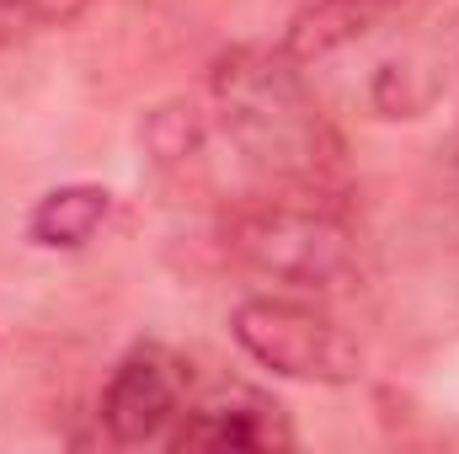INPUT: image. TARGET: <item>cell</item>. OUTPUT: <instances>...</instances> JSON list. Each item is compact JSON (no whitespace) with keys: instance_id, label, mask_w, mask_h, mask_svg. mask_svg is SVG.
<instances>
[{"instance_id":"3957f363","label":"cell","mask_w":459,"mask_h":454,"mask_svg":"<svg viewBox=\"0 0 459 454\" xmlns=\"http://www.w3.org/2000/svg\"><path fill=\"white\" fill-rule=\"evenodd\" d=\"M235 342L273 374L305 385H352L363 374V347L310 294H251L230 316Z\"/></svg>"},{"instance_id":"9c48e42d","label":"cell","mask_w":459,"mask_h":454,"mask_svg":"<svg viewBox=\"0 0 459 454\" xmlns=\"http://www.w3.org/2000/svg\"><path fill=\"white\" fill-rule=\"evenodd\" d=\"M11 32H16V27H5V22H0V43H5V38H11Z\"/></svg>"},{"instance_id":"5b68a950","label":"cell","mask_w":459,"mask_h":454,"mask_svg":"<svg viewBox=\"0 0 459 454\" xmlns=\"http://www.w3.org/2000/svg\"><path fill=\"white\" fill-rule=\"evenodd\" d=\"M182 406H187L182 363L166 347L144 342L117 363L108 390H102V428L117 444H155L177 428Z\"/></svg>"},{"instance_id":"7a4b0ae2","label":"cell","mask_w":459,"mask_h":454,"mask_svg":"<svg viewBox=\"0 0 459 454\" xmlns=\"http://www.w3.org/2000/svg\"><path fill=\"white\" fill-rule=\"evenodd\" d=\"M225 251L251 267L256 278H273L283 294H337L358 273V235L342 220L337 198L299 193V188H267L246 204H235L225 220Z\"/></svg>"},{"instance_id":"8992f818","label":"cell","mask_w":459,"mask_h":454,"mask_svg":"<svg viewBox=\"0 0 459 454\" xmlns=\"http://www.w3.org/2000/svg\"><path fill=\"white\" fill-rule=\"evenodd\" d=\"M401 0H299L289 32H283V48L289 59L299 65H316V59H332L337 48L358 43L363 32H374Z\"/></svg>"},{"instance_id":"277c9868","label":"cell","mask_w":459,"mask_h":454,"mask_svg":"<svg viewBox=\"0 0 459 454\" xmlns=\"http://www.w3.org/2000/svg\"><path fill=\"white\" fill-rule=\"evenodd\" d=\"M294 423L283 412V401H273L256 385H220L204 401L182 406L177 428L166 433V444L177 454H273L294 450Z\"/></svg>"},{"instance_id":"ba28073f","label":"cell","mask_w":459,"mask_h":454,"mask_svg":"<svg viewBox=\"0 0 459 454\" xmlns=\"http://www.w3.org/2000/svg\"><path fill=\"white\" fill-rule=\"evenodd\" d=\"M91 0H0V22L5 27H48V22H70L81 16Z\"/></svg>"},{"instance_id":"52a82bcc","label":"cell","mask_w":459,"mask_h":454,"mask_svg":"<svg viewBox=\"0 0 459 454\" xmlns=\"http://www.w3.org/2000/svg\"><path fill=\"white\" fill-rule=\"evenodd\" d=\"M113 214V193L97 188V182H65V188H48L32 214H27V235L43 246V251H81L97 230L108 225Z\"/></svg>"},{"instance_id":"6da1fadb","label":"cell","mask_w":459,"mask_h":454,"mask_svg":"<svg viewBox=\"0 0 459 454\" xmlns=\"http://www.w3.org/2000/svg\"><path fill=\"white\" fill-rule=\"evenodd\" d=\"M209 92L220 134L267 188H299L326 198L342 193V139L321 113L316 92L305 86V65L289 59L283 43H240L220 54Z\"/></svg>"}]
</instances>
